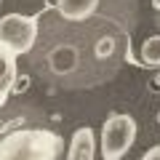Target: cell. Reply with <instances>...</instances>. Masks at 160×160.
Wrapping results in <instances>:
<instances>
[{
    "label": "cell",
    "mask_w": 160,
    "mask_h": 160,
    "mask_svg": "<svg viewBox=\"0 0 160 160\" xmlns=\"http://www.w3.org/2000/svg\"><path fill=\"white\" fill-rule=\"evenodd\" d=\"M64 142L51 128H16L0 139V160H59Z\"/></svg>",
    "instance_id": "6da1fadb"
},
{
    "label": "cell",
    "mask_w": 160,
    "mask_h": 160,
    "mask_svg": "<svg viewBox=\"0 0 160 160\" xmlns=\"http://www.w3.org/2000/svg\"><path fill=\"white\" fill-rule=\"evenodd\" d=\"M136 142V120L126 112H115L102 126V158L123 160Z\"/></svg>",
    "instance_id": "7a4b0ae2"
},
{
    "label": "cell",
    "mask_w": 160,
    "mask_h": 160,
    "mask_svg": "<svg viewBox=\"0 0 160 160\" xmlns=\"http://www.w3.org/2000/svg\"><path fill=\"white\" fill-rule=\"evenodd\" d=\"M38 40V19L22 16V13H8L0 19V48L11 56L29 53Z\"/></svg>",
    "instance_id": "3957f363"
},
{
    "label": "cell",
    "mask_w": 160,
    "mask_h": 160,
    "mask_svg": "<svg viewBox=\"0 0 160 160\" xmlns=\"http://www.w3.org/2000/svg\"><path fill=\"white\" fill-rule=\"evenodd\" d=\"M99 3L102 0H56V8L53 11L62 19L69 22H83V19H91L99 11Z\"/></svg>",
    "instance_id": "277c9868"
},
{
    "label": "cell",
    "mask_w": 160,
    "mask_h": 160,
    "mask_svg": "<svg viewBox=\"0 0 160 160\" xmlns=\"http://www.w3.org/2000/svg\"><path fill=\"white\" fill-rule=\"evenodd\" d=\"M96 152V139H93V128L83 126L72 133V142L67 149V160H93Z\"/></svg>",
    "instance_id": "5b68a950"
},
{
    "label": "cell",
    "mask_w": 160,
    "mask_h": 160,
    "mask_svg": "<svg viewBox=\"0 0 160 160\" xmlns=\"http://www.w3.org/2000/svg\"><path fill=\"white\" fill-rule=\"evenodd\" d=\"M16 83V56L0 48V96Z\"/></svg>",
    "instance_id": "8992f818"
},
{
    "label": "cell",
    "mask_w": 160,
    "mask_h": 160,
    "mask_svg": "<svg viewBox=\"0 0 160 160\" xmlns=\"http://www.w3.org/2000/svg\"><path fill=\"white\" fill-rule=\"evenodd\" d=\"M142 64L144 67H160V35H152L142 43Z\"/></svg>",
    "instance_id": "52a82bcc"
},
{
    "label": "cell",
    "mask_w": 160,
    "mask_h": 160,
    "mask_svg": "<svg viewBox=\"0 0 160 160\" xmlns=\"http://www.w3.org/2000/svg\"><path fill=\"white\" fill-rule=\"evenodd\" d=\"M142 160H160V144H155L152 149H147V152H144V158Z\"/></svg>",
    "instance_id": "ba28073f"
},
{
    "label": "cell",
    "mask_w": 160,
    "mask_h": 160,
    "mask_svg": "<svg viewBox=\"0 0 160 160\" xmlns=\"http://www.w3.org/2000/svg\"><path fill=\"white\" fill-rule=\"evenodd\" d=\"M24 88H27V78H22V80H19V86H16V88H13V91H16V93H22V91H24Z\"/></svg>",
    "instance_id": "9c48e42d"
},
{
    "label": "cell",
    "mask_w": 160,
    "mask_h": 160,
    "mask_svg": "<svg viewBox=\"0 0 160 160\" xmlns=\"http://www.w3.org/2000/svg\"><path fill=\"white\" fill-rule=\"evenodd\" d=\"M152 8H155V11H160V0H152Z\"/></svg>",
    "instance_id": "30bf717a"
}]
</instances>
